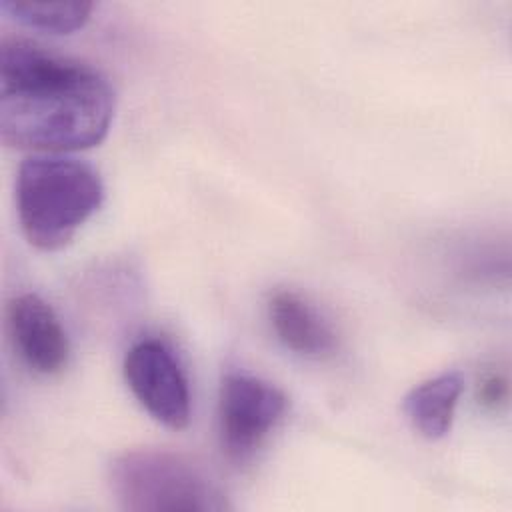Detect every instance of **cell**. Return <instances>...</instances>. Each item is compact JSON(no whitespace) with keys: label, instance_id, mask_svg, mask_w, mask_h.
<instances>
[{"label":"cell","instance_id":"6da1fadb","mask_svg":"<svg viewBox=\"0 0 512 512\" xmlns=\"http://www.w3.org/2000/svg\"><path fill=\"white\" fill-rule=\"evenodd\" d=\"M116 92L90 64L26 38L0 44V138L6 146L66 154L100 144Z\"/></svg>","mask_w":512,"mask_h":512},{"label":"cell","instance_id":"7a4b0ae2","mask_svg":"<svg viewBox=\"0 0 512 512\" xmlns=\"http://www.w3.org/2000/svg\"><path fill=\"white\" fill-rule=\"evenodd\" d=\"M100 172L74 156L38 152L20 162L16 208L26 240L44 252L64 248L102 206Z\"/></svg>","mask_w":512,"mask_h":512},{"label":"cell","instance_id":"3957f363","mask_svg":"<svg viewBox=\"0 0 512 512\" xmlns=\"http://www.w3.org/2000/svg\"><path fill=\"white\" fill-rule=\"evenodd\" d=\"M110 482L132 512H192L228 508L216 482L192 460L168 450H132L118 456Z\"/></svg>","mask_w":512,"mask_h":512},{"label":"cell","instance_id":"277c9868","mask_svg":"<svg viewBox=\"0 0 512 512\" xmlns=\"http://www.w3.org/2000/svg\"><path fill=\"white\" fill-rule=\"evenodd\" d=\"M288 408L286 394L252 374L230 372L218 394V434L224 454L234 462L250 460L278 426Z\"/></svg>","mask_w":512,"mask_h":512},{"label":"cell","instance_id":"5b68a950","mask_svg":"<svg viewBox=\"0 0 512 512\" xmlns=\"http://www.w3.org/2000/svg\"><path fill=\"white\" fill-rule=\"evenodd\" d=\"M124 378L140 406L160 424L182 430L190 422L188 378L174 352L156 338L130 346Z\"/></svg>","mask_w":512,"mask_h":512},{"label":"cell","instance_id":"8992f818","mask_svg":"<svg viewBox=\"0 0 512 512\" xmlns=\"http://www.w3.org/2000/svg\"><path fill=\"white\" fill-rule=\"evenodd\" d=\"M6 318L14 348L30 370L52 376L68 364V334L44 298L34 292L14 296Z\"/></svg>","mask_w":512,"mask_h":512},{"label":"cell","instance_id":"52a82bcc","mask_svg":"<svg viewBox=\"0 0 512 512\" xmlns=\"http://www.w3.org/2000/svg\"><path fill=\"white\" fill-rule=\"evenodd\" d=\"M268 318L278 340L294 354L326 358L336 352L338 336L332 324L298 292H274L268 302Z\"/></svg>","mask_w":512,"mask_h":512},{"label":"cell","instance_id":"ba28073f","mask_svg":"<svg viewBox=\"0 0 512 512\" xmlns=\"http://www.w3.org/2000/svg\"><path fill=\"white\" fill-rule=\"evenodd\" d=\"M462 390L464 378L460 372H442L414 386L406 394L402 410L418 434L440 440L452 428Z\"/></svg>","mask_w":512,"mask_h":512},{"label":"cell","instance_id":"9c48e42d","mask_svg":"<svg viewBox=\"0 0 512 512\" xmlns=\"http://www.w3.org/2000/svg\"><path fill=\"white\" fill-rule=\"evenodd\" d=\"M2 12L12 20L52 34H70L82 28L94 8L92 2H34V0H2Z\"/></svg>","mask_w":512,"mask_h":512},{"label":"cell","instance_id":"30bf717a","mask_svg":"<svg viewBox=\"0 0 512 512\" xmlns=\"http://www.w3.org/2000/svg\"><path fill=\"white\" fill-rule=\"evenodd\" d=\"M508 396H510V384H508V376L504 372H498V370L488 372L478 382L476 398L486 410L498 412L500 408H504L508 404Z\"/></svg>","mask_w":512,"mask_h":512}]
</instances>
